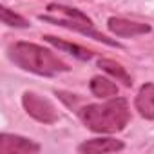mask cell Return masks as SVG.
Returning a JSON list of instances; mask_svg holds the SVG:
<instances>
[{"mask_svg": "<svg viewBox=\"0 0 154 154\" xmlns=\"http://www.w3.org/2000/svg\"><path fill=\"white\" fill-rule=\"evenodd\" d=\"M84 125L93 132L112 134L127 127L131 120L129 103L125 98H111L103 103H91L80 109Z\"/></svg>", "mask_w": 154, "mask_h": 154, "instance_id": "1", "label": "cell"}, {"mask_svg": "<svg viewBox=\"0 0 154 154\" xmlns=\"http://www.w3.org/2000/svg\"><path fill=\"white\" fill-rule=\"evenodd\" d=\"M8 56L20 69L40 74V76H54V74L71 71V67L62 58H58L53 51L31 42L13 44L8 49Z\"/></svg>", "mask_w": 154, "mask_h": 154, "instance_id": "2", "label": "cell"}, {"mask_svg": "<svg viewBox=\"0 0 154 154\" xmlns=\"http://www.w3.org/2000/svg\"><path fill=\"white\" fill-rule=\"evenodd\" d=\"M47 9H49L51 13L56 11V13H60L62 17L40 15V20L51 22V24L60 26V27H67V29H71V31H78V33H82V35L93 38V40L102 42V44H107V45H112V47H120V42H116V40H112V38H107L103 33H100V31L94 27L93 20H91L87 15H84L80 9H76V8H67V6H60V4H51Z\"/></svg>", "mask_w": 154, "mask_h": 154, "instance_id": "3", "label": "cell"}, {"mask_svg": "<svg viewBox=\"0 0 154 154\" xmlns=\"http://www.w3.org/2000/svg\"><path fill=\"white\" fill-rule=\"evenodd\" d=\"M22 105H24L26 112L40 123L58 122V111L53 105V102L36 94V93H33V91H26L22 94Z\"/></svg>", "mask_w": 154, "mask_h": 154, "instance_id": "4", "label": "cell"}, {"mask_svg": "<svg viewBox=\"0 0 154 154\" xmlns=\"http://www.w3.org/2000/svg\"><path fill=\"white\" fill-rule=\"evenodd\" d=\"M40 145L29 138L18 134H0V152L2 154H36L40 152Z\"/></svg>", "mask_w": 154, "mask_h": 154, "instance_id": "5", "label": "cell"}, {"mask_svg": "<svg viewBox=\"0 0 154 154\" xmlns=\"http://www.w3.org/2000/svg\"><path fill=\"white\" fill-rule=\"evenodd\" d=\"M107 27L112 35L120 36V38H132L138 35H145L150 33V26L149 24H140V22H132V20H125L120 17H111L107 20Z\"/></svg>", "mask_w": 154, "mask_h": 154, "instance_id": "6", "label": "cell"}, {"mask_svg": "<svg viewBox=\"0 0 154 154\" xmlns=\"http://www.w3.org/2000/svg\"><path fill=\"white\" fill-rule=\"evenodd\" d=\"M125 143L114 138H94L78 145V152L82 154H102V152H118L123 150Z\"/></svg>", "mask_w": 154, "mask_h": 154, "instance_id": "7", "label": "cell"}, {"mask_svg": "<svg viewBox=\"0 0 154 154\" xmlns=\"http://www.w3.org/2000/svg\"><path fill=\"white\" fill-rule=\"evenodd\" d=\"M136 111L145 120H154V84H143L134 100Z\"/></svg>", "mask_w": 154, "mask_h": 154, "instance_id": "8", "label": "cell"}, {"mask_svg": "<svg viewBox=\"0 0 154 154\" xmlns=\"http://www.w3.org/2000/svg\"><path fill=\"white\" fill-rule=\"evenodd\" d=\"M47 44H51V45H54L56 49H60V51H65V53H69V54H72L74 58H78V60H91L93 58V51H89V49H85V47H82V45H78V44H71V42H65V40H62V38H58V36H53V35H44L42 36Z\"/></svg>", "mask_w": 154, "mask_h": 154, "instance_id": "9", "label": "cell"}, {"mask_svg": "<svg viewBox=\"0 0 154 154\" xmlns=\"http://www.w3.org/2000/svg\"><path fill=\"white\" fill-rule=\"evenodd\" d=\"M98 67L102 71H105L107 74H111L112 78H116L118 82H122L125 87H131L132 85V78H131V74L125 71V67L114 60H109V58H100L98 60Z\"/></svg>", "mask_w": 154, "mask_h": 154, "instance_id": "10", "label": "cell"}, {"mask_svg": "<svg viewBox=\"0 0 154 154\" xmlns=\"http://www.w3.org/2000/svg\"><path fill=\"white\" fill-rule=\"evenodd\" d=\"M89 87L96 98H112L118 94V85L114 82H111L109 78H105V76H94Z\"/></svg>", "mask_w": 154, "mask_h": 154, "instance_id": "11", "label": "cell"}, {"mask_svg": "<svg viewBox=\"0 0 154 154\" xmlns=\"http://www.w3.org/2000/svg\"><path fill=\"white\" fill-rule=\"evenodd\" d=\"M0 17H2V22H4L6 26H9V27L26 29V27H29V26H31V24H29L24 17L17 15L15 11H11V9H9V8H6V6L0 8Z\"/></svg>", "mask_w": 154, "mask_h": 154, "instance_id": "12", "label": "cell"}]
</instances>
